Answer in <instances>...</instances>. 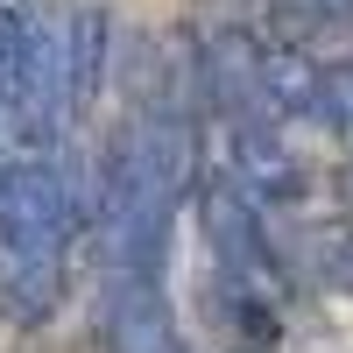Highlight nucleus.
<instances>
[{
  "mask_svg": "<svg viewBox=\"0 0 353 353\" xmlns=\"http://www.w3.org/2000/svg\"><path fill=\"white\" fill-rule=\"evenodd\" d=\"M205 233H212V248L226 261V276L254 283L261 269H269V248H261V219H254V198L233 184V176H219V184H205Z\"/></svg>",
  "mask_w": 353,
  "mask_h": 353,
  "instance_id": "obj_4",
  "label": "nucleus"
},
{
  "mask_svg": "<svg viewBox=\"0 0 353 353\" xmlns=\"http://www.w3.org/2000/svg\"><path fill=\"white\" fill-rule=\"evenodd\" d=\"M226 156H233V184L248 198H297L304 191V163L290 156V141L269 113H241L226 134Z\"/></svg>",
  "mask_w": 353,
  "mask_h": 353,
  "instance_id": "obj_3",
  "label": "nucleus"
},
{
  "mask_svg": "<svg viewBox=\"0 0 353 353\" xmlns=\"http://www.w3.org/2000/svg\"><path fill=\"white\" fill-rule=\"evenodd\" d=\"M106 353H176L163 276H106Z\"/></svg>",
  "mask_w": 353,
  "mask_h": 353,
  "instance_id": "obj_2",
  "label": "nucleus"
},
{
  "mask_svg": "<svg viewBox=\"0 0 353 353\" xmlns=\"http://www.w3.org/2000/svg\"><path fill=\"white\" fill-rule=\"evenodd\" d=\"M71 219V170L57 149H21L0 163V254L64 261Z\"/></svg>",
  "mask_w": 353,
  "mask_h": 353,
  "instance_id": "obj_1",
  "label": "nucleus"
},
{
  "mask_svg": "<svg viewBox=\"0 0 353 353\" xmlns=\"http://www.w3.org/2000/svg\"><path fill=\"white\" fill-rule=\"evenodd\" d=\"M205 92H212L219 113H261V43L248 36V28H219V36H205Z\"/></svg>",
  "mask_w": 353,
  "mask_h": 353,
  "instance_id": "obj_5",
  "label": "nucleus"
},
{
  "mask_svg": "<svg viewBox=\"0 0 353 353\" xmlns=\"http://www.w3.org/2000/svg\"><path fill=\"white\" fill-rule=\"evenodd\" d=\"M318 121H332L353 134V64L346 71H325V106H318Z\"/></svg>",
  "mask_w": 353,
  "mask_h": 353,
  "instance_id": "obj_9",
  "label": "nucleus"
},
{
  "mask_svg": "<svg viewBox=\"0 0 353 353\" xmlns=\"http://www.w3.org/2000/svg\"><path fill=\"white\" fill-rule=\"evenodd\" d=\"M325 283L353 290V233H332V241H325Z\"/></svg>",
  "mask_w": 353,
  "mask_h": 353,
  "instance_id": "obj_10",
  "label": "nucleus"
},
{
  "mask_svg": "<svg viewBox=\"0 0 353 353\" xmlns=\"http://www.w3.org/2000/svg\"><path fill=\"white\" fill-rule=\"evenodd\" d=\"M64 304V261H36V254H0V318L14 325H43Z\"/></svg>",
  "mask_w": 353,
  "mask_h": 353,
  "instance_id": "obj_7",
  "label": "nucleus"
},
{
  "mask_svg": "<svg viewBox=\"0 0 353 353\" xmlns=\"http://www.w3.org/2000/svg\"><path fill=\"white\" fill-rule=\"evenodd\" d=\"M325 106V71L304 50H261V113L269 121H318Z\"/></svg>",
  "mask_w": 353,
  "mask_h": 353,
  "instance_id": "obj_6",
  "label": "nucleus"
},
{
  "mask_svg": "<svg viewBox=\"0 0 353 353\" xmlns=\"http://www.w3.org/2000/svg\"><path fill=\"white\" fill-rule=\"evenodd\" d=\"M106 36H113L106 8H78V14H71V85H78V113L92 106L99 85H106Z\"/></svg>",
  "mask_w": 353,
  "mask_h": 353,
  "instance_id": "obj_8",
  "label": "nucleus"
}]
</instances>
